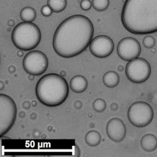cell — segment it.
Wrapping results in <instances>:
<instances>
[{
  "label": "cell",
  "mask_w": 157,
  "mask_h": 157,
  "mask_svg": "<svg viewBox=\"0 0 157 157\" xmlns=\"http://www.w3.org/2000/svg\"><path fill=\"white\" fill-rule=\"evenodd\" d=\"M41 39V31L38 26L31 22H23L14 27L12 31L11 40L14 45L23 51L35 48Z\"/></svg>",
  "instance_id": "obj_4"
},
{
  "label": "cell",
  "mask_w": 157,
  "mask_h": 157,
  "mask_svg": "<svg viewBox=\"0 0 157 157\" xmlns=\"http://www.w3.org/2000/svg\"><path fill=\"white\" fill-rule=\"evenodd\" d=\"M23 66L28 73L38 76L44 73L48 68V60L40 51L29 52L23 59Z\"/></svg>",
  "instance_id": "obj_8"
},
{
  "label": "cell",
  "mask_w": 157,
  "mask_h": 157,
  "mask_svg": "<svg viewBox=\"0 0 157 157\" xmlns=\"http://www.w3.org/2000/svg\"><path fill=\"white\" fill-rule=\"evenodd\" d=\"M93 8L99 11L106 10L109 5V0H92Z\"/></svg>",
  "instance_id": "obj_18"
},
{
  "label": "cell",
  "mask_w": 157,
  "mask_h": 157,
  "mask_svg": "<svg viewBox=\"0 0 157 157\" xmlns=\"http://www.w3.org/2000/svg\"><path fill=\"white\" fill-rule=\"evenodd\" d=\"M71 89L76 93L83 92L88 87V81L82 75H76L70 81Z\"/></svg>",
  "instance_id": "obj_12"
},
{
  "label": "cell",
  "mask_w": 157,
  "mask_h": 157,
  "mask_svg": "<svg viewBox=\"0 0 157 157\" xmlns=\"http://www.w3.org/2000/svg\"><path fill=\"white\" fill-rule=\"evenodd\" d=\"M103 82L104 85L108 88H114L117 86L120 82V76L118 74L114 71H108L103 75Z\"/></svg>",
  "instance_id": "obj_14"
},
{
  "label": "cell",
  "mask_w": 157,
  "mask_h": 157,
  "mask_svg": "<svg viewBox=\"0 0 157 157\" xmlns=\"http://www.w3.org/2000/svg\"><path fill=\"white\" fill-rule=\"evenodd\" d=\"M17 117V105L5 94L0 95V136H3L13 127Z\"/></svg>",
  "instance_id": "obj_5"
},
{
  "label": "cell",
  "mask_w": 157,
  "mask_h": 157,
  "mask_svg": "<svg viewBox=\"0 0 157 157\" xmlns=\"http://www.w3.org/2000/svg\"><path fill=\"white\" fill-rule=\"evenodd\" d=\"M41 13L44 17H50V16L52 14L53 10H52V8L48 5V6H44L42 7L41 10Z\"/></svg>",
  "instance_id": "obj_22"
},
{
  "label": "cell",
  "mask_w": 157,
  "mask_h": 157,
  "mask_svg": "<svg viewBox=\"0 0 157 157\" xmlns=\"http://www.w3.org/2000/svg\"><path fill=\"white\" fill-rule=\"evenodd\" d=\"M124 27L135 35L157 31V0H126L121 12Z\"/></svg>",
  "instance_id": "obj_2"
},
{
  "label": "cell",
  "mask_w": 157,
  "mask_h": 157,
  "mask_svg": "<svg viewBox=\"0 0 157 157\" xmlns=\"http://www.w3.org/2000/svg\"><path fill=\"white\" fill-rule=\"evenodd\" d=\"M143 43L146 48H151L155 45V40L151 36H147L144 38Z\"/></svg>",
  "instance_id": "obj_20"
},
{
  "label": "cell",
  "mask_w": 157,
  "mask_h": 157,
  "mask_svg": "<svg viewBox=\"0 0 157 157\" xmlns=\"http://www.w3.org/2000/svg\"><path fill=\"white\" fill-rule=\"evenodd\" d=\"M67 5V0H48V5L55 13H59L63 11Z\"/></svg>",
  "instance_id": "obj_17"
},
{
  "label": "cell",
  "mask_w": 157,
  "mask_h": 157,
  "mask_svg": "<svg viewBox=\"0 0 157 157\" xmlns=\"http://www.w3.org/2000/svg\"><path fill=\"white\" fill-rule=\"evenodd\" d=\"M93 108L97 112L101 113L105 110L106 108V102L101 98H98L93 102Z\"/></svg>",
  "instance_id": "obj_19"
},
{
  "label": "cell",
  "mask_w": 157,
  "mask_h": 157,
  "mask_svg": "<svg viewBox=\"0 0 157 157\" xmlns=\"http://www.w3.org/2000/svg\"><path fill=\"white\" fill-rule=\"evenodd\" d=\"M92 5V2L90 0H82L80 3L81 8L84 11L89 10L91 8Z\"/></svg>",
  "instance_id": "obj_21"
},
{
  "label": "cell",
  "mask_w": 157,
  "mask_h": 157,
  "mask_svg": "<svg viewBox=\"0 0 157 157\" xmlns=\"http://www.w3.org/2000/svg\"><path fill=\"white\" fill-rule=\"evenodd\" d=\"M141 46L135 38L127 37L123 38L117 46L118 56L124 61H131L136 58L140 54Z\"/></svg>",
  "instance_id": "obj_10"
},
{
  "label": "cell",
  "mask_w": 157,
  "mask_h": 157,
  "mask_svg": "<svg viewBox=\"0 0 157 157\" xmlns=\"http://www.w3.org/2000/svg\"><path fill=\"white\" fill-rule=\"evenodd\" d=\"M85 140L88 146L95 147L101 143V136L98 132L96 130H91L86 134Z\"/></svg>",
  "instance_id": "obj_15"
},
{
  "label": "cell",
  "mask_w": 157,
  "mask_h": 157,
  "mask_svg": "<svg viewBox=\"0 0 157 157\" xmlns=\"http://www.w3.org/2000/svg\"><path fill=\"white\" fill-rule=\"evenodd\" d=\"M106 132L108 136L114 142H121L127 133V128L123 121L118 118H113L107 123Z\"/></svg>",
  "instance_id": "obj_11"
},
{
  "label": "cell",
  "mask_w": 157,
  "mask_h": 157,
  "mask_svg": "<svg viewBox=\"0 0 157 157\" xmlns=\"http://www.w3.org/2000/svg\"><path fill=\"white\" fill-rule=\"evenodd\" d=\"M69 94L67 80L56 73L43 76L36 86V95L38 100L44 105L58 106L64 103Z\"/></svg>",
  "instance_id": "obj_3"
},
{
  "label": "cell",
  "mask_w": 157,
  "mask_h": 157,
  "mask_svg": "<svg viewBox=\"0 0 157 157\" xmlns=\"http://www.w3.org/2000/svg\"><path fill=\"white\" fill-rule=\"evenodd\" d=\"M140 144L144 151H153L157 148V138L152 134H147L141 139Z\"/></svg>",
  "instance_id": "obj_13"
},
{
  "label": "cell",
  "mask_w": 157,
  "mask_h": 157,
  "mask_svg": "<svg viewBox=\"0 0 157 157\" xmlns=\"http://www.w3.org/2000/svg\"><path fill=\"white\" fill-rule=\"evenodd\" d=\"M128 118L131 123L135 127H146L153 120V108L147 102H135L128 108Z\"/></svg>",
  "instance_id": "obj_6"
},
{
  "label": "cell",
  "mask_w": 157,
  "mask_h": 157,
  "mask_svg": "<svg viewBox=\"0 0 157 157\" xmlns=\"http://www.w3.org/2000/svg\"><path fill=\"white\" fill-rule=\"evenodd\" d=\"M94 28L91 20L83 15H74L63 21L53 36L55 52L63 58L79 55L90 46Z\"/></svg>",
  "instance_id": "obj_1"
},
{
  "label": "cell",
  "mask_w": 157,
  "mask_h": 157,
  "mask_svg": "<svg viewBox=\"0 0 157 157\" xmlns=\"http://www.w3.org/2000/svg\"><path fill=\"white\" fill-rule=\"evenodd\" d=\"M20 17L25 22H31L35 20L36 17V12L35 10L30 6L23 8L20 12Z\"/></svg>",
  "instance_id": "obj_16"
},
{
  "label": "cell",
  "mask_w": 157,
  "mask_h": 157,
  "mask_svg": "<svg viewBox=\"0 0 157 157\" xmlns=\"http://www.w3.org/2000/svg\"><path fill=\"white\" fill-rule=\"evenodd\" d=\"M114 50V43L111 38L100 35L92 40L90 44L91 53L97 58H103L110 55Z\"/></svg>",
  "instance_id": "obj_9"
},
{
  "label": "cell",
  "mask_w": 157,
  "mask_h": 157,
  "mask_svg": "<svg viewBox=\"0 0 157 157\" xmlns=\"http://www.w3.org/2000/svg\"><path fill=\"white\" fill-rule=\"evenodd\" d=\"M125 72L130 81L135 83H142L150 77L151 67L146 59L136 58L129 61Z\"/></svg>",
  "instance_id": "obj_7"
}]
</instances>
